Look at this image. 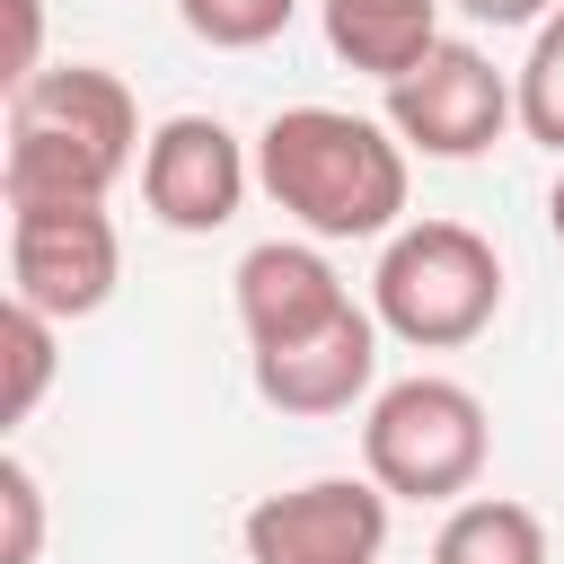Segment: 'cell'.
<instances>
[{
  "label": "cell",
  "mask_w": 564,
  "mask_h": 564,
  "mask_svg": "<svg viewBox=\"0 0 564 564\" xmlns=\"http://www.w3.org/2000/svg\"><path fill=\"white\" fill-rule=\"evenodd\" d=\"M546 229H555V247H564V167H555V185H546Z\"/></svg>",
  "instance_id": "cell-19"
},
{
  "label": "cell",
  "mask_w": 564,
  "mask_h": 564,
  "mask_svg": "<svg viewBox=\"0 0 564 564\" xmlns=\"http://www.w3.org/2000/svg\"><path fill=\"white\" fill-rule=\"evenodd\" d=\"M379 379V317L352 308L335 317L326 335L308 344H282V352H256V397L273 414H300V423H326V414H352Z\"/></svg>",
  "instance_id": "cell-10"
},
{
  "label": "cell",
  "mask_w": 564,
  "mask_h": 564,
  "mask_svg": "<svg viewBox=\"0 0 564 564\" xmlns=\"http://www.w3.org/2000/svg\"><path fill=\"white\" fill-rule=\"evenodd\" d=\"M132 159H141V106L115 70L53 62L26 88H9V150H0V203L9 212L106 203Z\"/></svg>",
  "instance_id": "cell-1"
},
{
  "label": "cell",
  "mask_w": 564,
  "mask_h": 564,
  "mask_svg": "<svg viewBox=\"0 0 564 564\" xmlns=\"http://www.w3.org/2000/svg\"><path fill=\"white\" fill-rule=\"evenodd\" d=\"M502 123H520V97L458 35H441L405 79H388V132L423 159H485L502 141Z\"/></svg>",
  "instance_id": "cell-5"
},
{
  "label": "cell",
  "mask_w": 564,
  "mask_h": 564,
  "mask_svg": "<svg viewBox=\"0 0 564 564\" xmlns=\"http://www.w3.org/2000/svg\"><path fill=\"white\" fill-rule=\"evenodd\" d=\"M0 344H9V397H0V414H9V423H26V414L44 405V388H53V317H44V308H26V300H9Z\"/></svg>",
  "instance_id": "cell-15"
},
{
  "label": "cell",
  "mask_w": 564,
  "mask_h": 564,
  "mask_svg": "<svg viewBox=\"0 0 564 564\" xmlns=\"http://www.w3.org/2000/svg\"><path fill=\"white\" fill-rule=\"evenodd\" d=\"M511 97H520V132L564 150V9L529 35V62L511 70Z\"/></svg>",
  "instance_id": "cell-13"
},
{
  "label": "cell",
  "mask_w": 564,
  "mask_h": 564,
  "mask_svg": "<svg viewBox=\"0 0 564 564\" xmlns=\"http://www.w3.org/2000/svg\"><path fill=\"white\" fill-rule=\"evenodd\" d=\"M449 9H467L476 26H546L564 0H449Z\"/></svg>",
  "instance_id": "cell-18"
},
{
  "label": "cell",
  "mask_w": 564,
  "mask_h": 564,
  "mask_svg": "<svg viewBox=\"0 0 564 564\" xmlns=\"http://www.w3.org/2000/svg\"><path fill=\"white\" fill-rule=\"evenodd\" d=\"M502 308V256L485 229L467 220H405L388 247H379V273H370V317L379 335L414 344V352H458L494 326Z\"/></svg>",
  "instance_id": "cell-3"
},
{
  "label": "cell",
  "mask_w": 564,
  "mask_h": 564,
  "mask_svg": "<svg viewBox=\"0 0 564 564\" xmlns=\"http://www.w3.org/2000/svg\"><path fill=\"white\" fill-rule=\"evenodd\" d=\"M485 449H494L485 397L441 370L388 379L361 414V476L388 502H467L485 476Z\"/></svg>",
  "instance_id": "cell-4"
},
{
  "label": "cell",
  "mask_w": 564,
  "mask_h": 564,
  "mask_svg": "<svg viewBox=\"0 0 564 564\" xmlns=\"http://www.w3.org/2000/svg\"><path fill=\"white\" fill-rule=\"evenodd\" d=\"M0 9H9V62H0V79L26 88V79L44 70V62H35V53H44V0H0Z\"/></svg>",
  "instance_id": "cell-17"
},
{
  "label": "cell",
  "mask_w": 564,
  "mask_h": 564,
  "mask_svg": "<svg viewBox=\"0 0 564 564\" xmlns=\"http://www.w3.org/2000/svg\"><path fill=\"white\" fill-rule=\"evenodd\" d=\"M247 185H256V159H247V141L220 115H167L150 132V150H141V203L176 238L229 229L238 203H247Z\"/></svg>",
  "instance_id": "cell-8"
},
{
  "label": "cell",
  "mask_w": 564,
  "mask_h": 564,
  "mask_svg": "<svg viewBox=\"0 0 564 564\" xmlns=\"http://www.w3.org/2000/svg\"><path fill=\"white\" fill-rule=\"evenodd\" d=\"M247 564H379L388 555V494L370 476H308L247 511Z\"/></svg>",
  "instance_id": "cell-7"
},
{
  "label": "cell",
  "mask_w": 564,
  "mask_h": 564,
  "mask_svg": "<svg viewBox=\"0 0 564 564\" xmlns=\"http://www.w3.org/2000/svg\"><path fill=\"white\" fill-rule=\"evenodd\" d=\"M361 300L344 291V273L308 247V238H264L238 256V326H247V352H282V344H308L326 335L335 317H352Z\"/></svg>",
  "instance_id": "cell-9"
},
{
  "label": "cell",
  "mask_w": 564,
  "mask_h": 564,
  "mask_svg": "<svg viewBox=\"0 0 564 564\" xmlns=\"http://www.w3.org/2000/svg\"><path fill=\"white\" fill-rule=\"evenodd\" d=\"M432 564H546V520L511 494H467V502H449Z\"/></svg>",
  "instance_id": "cell-12"
},
{
  "label": "cell",
  "mask_w": 564,
  "mask_h": 564,
  "mask_svg": "<svg viewBox=\"0 0 564 564\" xmlns=\"http://www.w3.org/2000/svg\"><path fill=\"white\" fill-rule=\"evenodd\" d=\"M441 9H449V0H317L335 62L370 70L379 88H388V79H405V70L441 44Z\"/></svg>",
  "instance_id": "cell-11"
},
{
  "label": "cell",
  "mask_w": 564,
  "mask_h": 564,
  "mask_svg": "<svg viewBox=\"0 0 564 564\" xmlns=\"http://www.w3.org/2000/svg\"><path fill=\"white\" fill-rule=\"evenodd\" d=\"M0 520H9L0 564H35L44 555V485H35L26 458H0Z\"/></svg>",
  "instance_id": "cell-16"
},
{
  "label": "cell",
  "mask_w": 564,
  "mask_h": 564,
  "mask_svg": "<svg viewBox=\"0 0 564 564\" xmlns=\"http://www.w3.org/2000/svg\"><path fill=\"white\" fill-rule=\"evenodd\" d=\"M256 185L308 238H397L405 220V141L352 106H282L256 132Z\"/></svg>",
  "instance_id": "cell-2"
},
{
  "label": "cell",
  "mask_w": 564,
  "mask_h": 564,
  "mask_svg": "<svg viewBox=\"0 0 564 564\" xmlns=\"http://www.w3.org/2000/svg\"><path fill=\"white\" fill-rule=\"evenodd\" d=\"M176 18L212 53H256V44H273L300 18V0H176Z\"/></svg>",
  "instance_id": "cell-14"
},
{
  "label": "cell",
  "mask_w": 564,
  "mask_h": 564,
  "mask_svg": "<svg viewBox=\"0 0 564 564\" xmlns=\"http://www.w3.org/2000/svg\"><path fill=\"white\" fill-rule=\"evenodd\" d=\"M123 282V238L106 203H53V212H9V300L44 308L53 326L97 317Z\"/></svg>",
  "instance_id": "cell-6"
}]
</instances>
